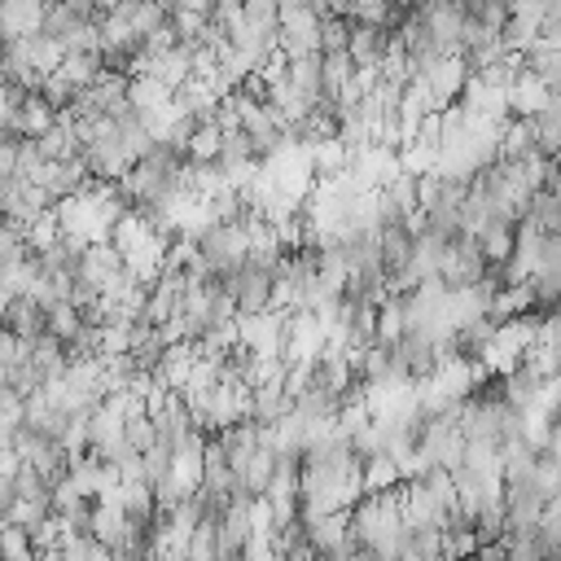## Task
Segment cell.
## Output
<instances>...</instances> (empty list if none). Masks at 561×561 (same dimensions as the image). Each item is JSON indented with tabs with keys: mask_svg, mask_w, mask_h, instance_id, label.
<instances>
[{
	"mask_svg": "<svg viewBox=\"0 0 561 561\" xmlns=\"http://www.w3.org/2000/svg\"><path fill=\"white\" fill-rule=\"evenodd\" d=\"M324 351V324L311 311H285V364H316V355Z\"/></svg>",
	"mask_w": 561,
	"mask_h": 561,
	"instance_id": "cell-6",
	"label": "cell"
},
{
	"mask_svg": "<svg viewBox=\"0 0 561 561\" xmlns=\"http://www.w3.org/2000/svg\"><path fill=\"white\" fill-rule=\"evenodd\" d=\"M39 167H44V158H39V149H35V140H18V158H13V175L31 184V180L39 175Z\"/></svg>",
	"mask_w": 561,
	"mask_h": 561,
	"instance_id": "cell-35",
	"label": "cell"
},
{
	"mask_svg": "<svg viewBox=\"0 0 561 561\" xmlns=\"http://www.w3.org/2000/svg\"><path fill=\"white\" fill-rule=\"evenodd\" d=\"M127 26H131V35L136 39H149L162 22H167V9L162 4H153V0H123V4H110Z\"/></svg>",
	"mask_w": 561,
	"mask_h": 561,
	"instance_id": "cell-19",
	"label": "cell"
},
{
	"mask_svg": "<svg viewBox=\"0 0 561 561\" xmlns=\"http://www.w3.org/2000/svg\"><path fill=\"white\" fill-rule=\"evenodd\" d=\"M123 443H127V447H131L136 456L153 447V421H149L145 403H136V408L127 412V421H123Z\"/></svg>",
	"mask_w": 561,
	"mask_h": 561,
	"instance_id": "cell-28",
	"label": "cell"
},
{
	"mask_svg": "<svg viewBox=\"0 0 561 561\" xmlns=\"http://www.w3.org/2000/svg\"><path fill=\"white\" fill-rule=\"evenodd\" d=\"M530 482H535V491L543 495V500H557V491H561V456H535V465H530Z\"/></svg>",
	"mask_w": 561,
	"mask_h": 561,
	"instance_id": "cell-30",
	"label": "cell"
},
{
	"mask_svg": "<svg viewBox=\"0 0 561 561\" xmlns=\"http://www.w3.org/2000/svg\"><path fill=\"white\" fill-rule=\"evenodd\" d=\"M552 96V88H543L535 75H526V70H517L513 75V83L504 88V101H508V118H535L539 110H543V101Z\"/></svg>",
	"mask_w": 561,
	"mask_h": 561,
	"instance_id": "cell-9",
	"label": "cell"
},
{
	"mask_svg": "<svg viewBox=\"0 0 561 561\" xmlns=\"http://www.w3.org/2000/svg\"><path fill=\"white\" fill-rule=\"evenodd\" d=\"M539 18H543V0H513L508 4V22L500 31L504 53H517L522 57L539 39Z\"/></svg>",
	"mask_w": 561,
	"mask_h": 561,
	"instance_id": "cell-7",
	"label": "cell"
},
{
	"mask_svg": "<svg viewBox=\"0 0 561 561\" xmlns=\"http://www.w3.org/2000/svg\"><path fill=\"white\" fill-rule=\"evenodd\" d=\"M48 478L44 473H35L31 465H18V473H13V495L18 500H31V504H48Z\"/></svg>",
	"mask_w": 561,
	"mask_h": 561,
	"instance_id": "cell-32",
	"label": "cell"
},
{
	"mask_svg": "<svg viewBox=\"0 0 561 561\" xmlns=\"http://www.w3.org/2000/svg\"><path fill=\"white\" fill-rule=\"evenodd\" d=\"M535 539H539V548H543V552L557 561V548H561V500H548V504L539 508Z\"/></svg>",
	"mask_w": 561,
	"mask_h": 561,
	"instance_id": "cell-26",
	"label": "cell"
},
{
	"mask_svg": "<svg viewBox=\"0 0 561 561\" xmlns=\"http://www.w3.org/2000/svg\"><path fill=\"white\" fill-rule=\"evenodd\" d=\"M4 44H9V48H13V53H18L35 75H53V70L61 66V53H66L57 39H48V35H39V31H35V35H26V39H4Z\"/></svg>",
	"mask_w": 561,
	"mask_h": 561,
	"instance_id": "cell-13",
	"label": "cell"
},
{
	"mask_svg": "<svg viewBox=\"0 0 561 561\" xmlns=\"http://www.w3.org/2000/svg\"><path fill=\"white\" fill-rule=\"evenodd\" d=\"M39 22H44V4L39 0H4L0 4V44L35 35Z\"/></svg>",
	"mask_w": 561,
	"mask_h": 561,
	"instance_id": "cell-12",
	"label": "cell"
},
{
	"mask_svg": "<svg viewBox=\"0 0 561 561\" xmlns=\"http://www.w3.org/2000/svg\"><path fill=\"white\" fill-rule=\"evenodd\" d=\"M167 101H171V88H162L158 79H145V75L127 79V105H131L136 114H153V110H162Z\"/></svg>",
	"mask_w": 561,
	"mask_h": 561,
	"instance_id": "cell-21",
	"label": "cell"
},
{
	"mask_svg": "<svg viewBox=\"0 0 561 561\" xmlns=\"http://www.w3.org/2000/svg\"><path fill=\"white\" fill-rule=\"evenodd\" d=\"M465 18H469L473 26L500 35L504 22H508V4H504V0H465Z\"/></svg>",
	"mask_w": 561,
	"mask_h": 561,
	"instance_id": "cell-25",
	"label": "cell"
},
{
	"mask_svg": "<svg viewBox=\"0 0 561 561\" xmlns=\"http://www.w3.org/2000/svg\"><path fill=\"white\" fill-rule=\"evenodd\" d=\"M412 18L425 26V35L438 44V53L460 57V31H465V0H430L412 9Z\"/></svg>",
	"mask_w": 561,
	"mask_h": 561,
	"instance_id": "cell-5",
	"label": "cell"
},
{
	"mask_svg": "<svg viewBox=\"0 0 561 561\" xmlns=\"http://www.w3.org/2000/svg\"><path fill=\"white\" fill-rule=\"evenodd\" d=\"M13 158H18V136H4L0 131V180L13 175Z\"/></svg>",
	"mask_w": 561,
	"mask_h": 561,
	"instance_id": "cell-38",
	"label": "cell"
},
{
	"mask_svg": "<svg viewBox=\"0 0 561 561\" xmlns=\"http://www.w3.org/2000/svg\"><path fill=\"white\" fill-rule=\"evenodd\" d=\"M193 245H197L202 263L210 267V276H228L245 263V228L241 224H210Z\"/></svg>",
	"mask_w": 561,
	"mask_h": 561,
	"instance_id": "cell-3",
	"label": "cell"
},
{
	"mask_svg": "<svg viewBox=\"0 0 561 561\" xmlns=\"http://www.w3.org/2000/svg\"><path fill=\"white\" fill-rule=\"evenodd\" d=\"M35 280H39V267H35L31 254L18 259V263H9V267H0V285L9 289V298H26L35 289Z\"/></svg>",
	"mask_w": 561,
	"mask_h": 561,
	"instance_id": "cell-27",
	"label": "cell"
},
{
	"mask_svg": "<svg viewBox=\"0 0 561 561\" xmlns=\"http://www.w3.org/2000/svg\"><path fill=\"white\" fill-rule=\"evenodd\" d=\"M359 486L364 495H381V491H399L403 478H399V465L390 456H377V460H364V473H359Z\"/></svg>",
	"mask_w": 561,
	"mask_h": 561,
	"instance_id": "cell-22",
	"label": "cell"
},
{
	"mask_svg": "<svg viewBox=\"0 0 561 561\" xmlns=\"http://www.w3.org/2000/svg\"><path fill=\"white\" fill-rule=\"evenodd\" d=\"M522 70L535 75L543 88L561 92V44H543V39H535V44L522 53Z\"/></svg>",
	"mask_w": 561,
	"mask_h": 561,
	"instance_id": "cell-15",
	"label": "cell"
},
{
	"mask_svg": "<svg viewBox=\"0 0 561 561\" xmlns=\"http://www.w3.org/2000/svg\"><path fill=\"white\" fill-rule=\"evenodd\" d=\"M232 342L245 346L254 359H280L285 351V311H259V316H237Z\"/></svg>",
	"mask_w": 561,
	"mask_h": 561,
	"instance_id": "cell-2",
	"label": "cell"
},
{
	"mask_svg": "<svg viewBox=\"0 0 561 561\" xmlns=\"http://www.w3.org/2000/svg\"><path fill=\"white\" fill-rule=\"evenodd\" d=\"M465 561H478V557H465Z\"/></svg>",
	"mask_w": 561,
	"mask_h": 561,
	"instance_id": "cell-40",
	"label": "cell"
},
{
	"mask_svg": "<svg viewBox=\"0 0 561 561\" xmlns=\"http://www.w3.org/2000/svg\"><path fill=\"white\" fill-rule=\"evenodd\" d=\"M346 526H351V543L368 552L373 561H399V552L408 548V526L399 517V491L359 495V504L346 513Z\"/></svg>",
	"mask_w": 561,
	"mask_h": 561,
	"instance_id": "cell-1",
	"label": "cell"
},
{
	"mask_svg": "<svg viewBox=\"0 0 561 561\" xmlns=\"http://www.w3.org/2000/svg\"><path fill=\"white\" fill-rule=\"evenodd\" d=\"M219 140H224V131L215 127V118L210 123H197L193 136H188V145H184V158L188 162H215L219 158Z\"/></svg>",
	"mask_w": 561,
	"mask_h": 561,
	"instance_id": "cell-23",
	"label": "cell"
},
{
	"mask_svg": "<svg viewBox=\"0 0 561 561\" xmlns=\"http://www.w3.org/2000/svg\"><path fill=\"white\" fill-rule=\"evenodd\" d=\"M26 557H35L31 552V535L22 526L0 522V561H26Z\"/></svg>",
	"mask_w": 561,
	"mask_h": 561,
	"instance_id": "cell-33",
	"label": "cell"
},
{
	"mask_svg": "<svg viewBox=\"0 0 561 561\" xmlns=\"http://www.w3.org/2000/svg\"><path fill=\"white\" fill-rule=\"evenodd\" d=\"M342 171H346V149H342L337 140L311 145V175H316V184H320V180H333V175H342Z\"/></svg>",
	"mask_w": 561,
	"mask_h": 561,
	"instance_id": "cell-24",
	"label": "cell"
},
{
	"mask_svg": "<svg viewBox=\"0 0 561 561\" xmlns=\"http://www.w3.org/2000/svg\"><path fill=\"white\" fill-rule=\"evenodd\" d=\"M530 136H535V153L539 158H557V145H561V92H552L543 101V110L530 118Z\"/></svg>",
	"mask_w": 561,
	"mask_h": 561,
	"instance_id": "cell-16",
	"label": "cell"
},
{
	"mask_svg": "<svg viewBox=\"0 0 561 561\" xmlns=\"http://www.w3.org/2000/svg\"><path fill=\"white\" fill-rule=\"evenodd\" d=\"M83 22H96V4L88 0H66V4H44V22H39V35L66 44Z\"/></svg>",
	"mask_w": 561,
	"mask_h": 561,
	"instance_id": "cell-8",
	"label": "cell"
},
{
	"mask_svg": "<svg viewBox=\"0 0 561 561\" xmlns=\"http://www.w3.org/2000/svg\"><path fill=\"white\" fill-rule=\"evenodd\" d=\"M18 259H26L22 232H18L13 224H4V219H0V267H9V263H18Z\"/></svg>",
	"mask_w": 561,
	"mask_h": 561,
	"instance_id": "cell-36",
	"label": "cell"
},
{
	"mask_svg": "<svg viewBox=\"0 0 561 561\" xmlns=\"http://www.w3.org/2000/svg\"><path fill=\"white\" fill-rule=\"evenodd\" d=\"M13 500H18V495H13V478H4V473H0V522L9 517V508H13Z\"/></svg>",
	"mask_w": 561,
	"mask_h": 561,
	"instance_id": "cell-39",
	"label": "cell"
},
{
	"mask_svg": "<svg viewBox=\"0 0 561 561\" xmlns=\"http://www.w3.org/2000/svg\"><path fill=\"white\" fill-rule=\"evenodd\" d=\"M184 561H215V522H197L188 543H184Z\"/></svg>",
	"mask_w": 561,
	"mask_h": 561,
	"instance_id": "cell-34",
	"label": "cell"
},
{
	"mask_svg": "<svg viewBox=\"0 0 561 561\" xmlns=\"http://www.w3.org/2000/svg\"><path fill=\"white\" fill-rule=\"evenodd\" d=\"M26 561H35V557H26Z\"/></svg>",
	"mask_w": 561,
	"mask_h": 561,
	"instance_id": "cell-41",
	"label": "cell"
},
{
	"mask_svg": "<svg viewBox=\"0 0 561 561\" xmlns=\"http://www.w3.org/2000/svg\"><path fill=\"white\" fill-rule=\"evenodd\" d=\"M285 412H289V399H285L280 381H272V386H254V390H250L245 421H250L254 430H272V425L285 416Z\"/></svg>",
	"mask_w": 561,
	"mask_h": 561,
	"instance_id": "cell-14",
	"label": "cell"
},
{
	"mask_svg": "<svg viewBox=\"0 0 561 561\" xmlns=\"http://www.w3.org/2000/svg\"><path fill=\"white\" fill-rule=\"evenodd\" d=\"M57 237H61V232H57L53 206H48V210H44L35 224H26V228H22V245H26V254H44L48 245H57Z\"/></svg>",
	"mask_w": 561,
	"mask_h": 561,
	"instance_id": "cell-29",
	"label": "cell"
},
{
	"mask_svg": "<svg viewBox=\"0 0 561 561\" xmlns=\"http://www.w3.org/2000/svg\"><path fill=\"white\" fill-rule=\"evenodd\" d=\"M53 75L61 83H70V92H79V88H88L101 75V57L96 53H61V66Z\"/></svg>",
	"mask_w": 561,
	"mask_h": 561,
	"instance_id": "cell-20",
	"label": "cell"
},
{
	"mask_svg": "<svg viewBox=\"0 0 561 561\" xmlns=\"http://www.w3.org/2000/svg\"><path fill=\"white\" fill-rule=\"evenodd\" d=\"M44 333H48V337H57V342L66 346V342L79 333V311H75L70 302L48 307V311H44Z\"/></svg>",
	"mask_w": 561,
	"mask_h": 561,
	"instance_id": "cell-31",
	"label": "cell"
},
{
	"mask_svg": "<svg viewBox=\"0 0 561 561\" xmlns=\"http://www.w3.org/2000/svg\"><path fill=\"white\" fill-rule=\"evenodd\" d=\"M465 79H469V70H465V61H460V57H447V61H438V66L425 75V88H430L434 114H438V110H447V105L460 96Z\"/></svg>",
	"mask_w": 561,
	"mask_h": 561,
	"instance_id": "cell-10",
	"label": "cell"
},
{
	"mask_svg": "<svg viewBox=\"0 0 561 561\" xmlns=\"http://www.w3.org/2000/svg\"><path fill=\"white\" fill-rule=\"evenodd\" d=\"M486 272H491V263L482 259V250H478L473 237H451V241H447V250H443V259H438V280H443L447 289L482 285Z\"/></svg>",
	"mask_w": 561,
	"mask_h": 561,
	"instance_id": "cell-4",
	"label": "cell"
},
{
	"mask_svg": "<svg viewBox=\"0 0 561 561\" xmlns=\"http://www.w3.org/2000/svg\"><path fill=\"white\" fill-rule=\"evenodd\" d=\"M118 272H123V259L114 254V245H110V241H105V245H83L79 267H75V276H79V280L96 285V294H101V285H105L110 276H118Z\"/></svg>",
	"mask_w": 561,
	"mask_h": 561,
	"instance_id": "cell-17",
	"label": "cell"
},
{
	"mask_svg": "<svg viewBox=\"0 0 561 561\" xmlns=\"http://www.w3.org/2000/svg\"><path fill=\"white\" fill-rule=\"evenodd\" d=\"M0 324H4L9 337H18V342H35V337L44 333V311H39L31 298H13L9 311L0 316Z\"/></svg>",
	"mask_w": 561,
	"mask_h": 561,
	"instance_id": "cell-18",
	"label": "cell"
},
{
	"mask_svg": "<svg viewBox=\"0 0 561 561\" xmlns=\"http://www.w3.org/2000/svg\"><path fill=\"white\" fill-rule=\"evenodd\" d=\"M241 22L263 26V31H276V4H267V0H250V4H241Z\"/></svg>",
	"mask_w": 561,
	"mask_h": 561,
	"instance_id": "cell-37",
	"label": "cell"
},
{
	"mask_svg": "<svg viewBox=\"0 0 561 561\" xmlns=\"http://www.w3.org/2000/svg\"><path fill=\"white\" fill-rule=\"evenodd\" d=\"M272 469H276V456H272V447H263V438H259V447L250 451V460H245L241 473L232 478L237 495H245V500H263V491H267V482H272Z\"/></svg>",
	"mask_w": 561,
	"mask_h": 561,
	"instance_id": "cell-11",
	"label": "cell"
}]
</instances>
